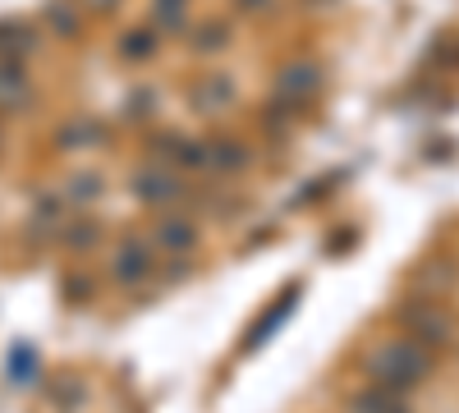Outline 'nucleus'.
<instances>
[{
    "label": "nucleus",
    "instance_id": "nucleus-1",
    "mask_svg": "<svg viewBox=\"0 0 459 413\" xmlns=\"http://www.w3.org/2000/svg\"><path fill=\"white\" fill-rule=\"evenodd\" d=\"M363 367H368L372 382L391 386V391H409L432 372V354L418 340H377L363 354Z\"/></svg>",
    "mask_w": 459,
    "mask_h": 413
},
{
    "label": "nucleus",
    "instance_id": "nucleus-2",
    "mask_svg": "<svg viewBox=\"0 0 459 413\" xmlns=\"http://www.w3.org/2000/svg\"><path fill=\"white\" fill-rule=\"evenodd\" d=\"M322 88H326V69H322V60H313V56H294V60H285V65L276 69L272 97L285 101V106H294L299 116H303V110H308V106L322 97Z\"/></svg>",
    "mask_w": 459,
    "mask_h": 413
},
{
    "label": "nucleus",
    "instance_id": "nucleus-3",
    "mask_svg": "<svg viewBox=\"0 0 459 413\" xmlns=\"http://www.w3.org/2000/svg\"><path fill=\"white\" fill-rule=\"evenodd\" d=\"M152 271H157V244H152V235H120V244L110 248V285L138 289Z\"/></svg>",
    "mask_w": 459,
    "mask_h": 413
},
{
    "label": "nucleus",
    "instance_id": "nucleus-4",
    "mask_svg": "<svg viewBox=\"0 0 459 413\" xmlns=\"http://www.w3.org/2000/svg\"><path fill=\"white\" fill-rule=\"evenodd\" d=\"M129 194L143 202V207H170L184 198V184H179V170L175 166H161V161H147L129 175Z\"/></svg>",
    "mask_w": 459,
    "mask_h": 413
},
{
    "label": "nucleus",
    "instance_id": "nucleus-5",
    "mask_svg": "<svg viewBox=\"0 0 459 413\" xmlns=\"http://www.w3.org/2000/svg\"><path fill=\"white\" fill-rule=\"evenodd\" d=\"M152 152H157L166 166L184 170V175H203V170H207V138L157 133V138H152Z\"/></svg>",
    "mask_w": 459,
    "mask_h": 413
},
{
    "label": "nucleus",
    "instance_id": "nucleus-6",
    "mask_svg": "<svg viewBox=\"0 0 459 413\" xmlns=\"http://www.w3.org/2000/svg\"><path fill=\"white\" fill-rule=\"evenodd\" d=\"M198 220H188V216H179V211H170V216H161L157 225H152V244H157V253H166V257H184V253H194L198 248Z\"/></svg>",
    "mask_w": 459,
    "mask_h": 413
},
{
    "label": "nucleus",
    "instance_id": "nucleus-7",
    "mask_svg": "<svg viewBox=\"0 0 459 413\" xmlns=\"http://www.w3.org/2000/svg\"><path fill=\"white\" fill-rule=\"evenodd\" d=\"M253 166V147L239 133H207V170L216 175H244Z\"/></svg>",
    "mask_w": 459,
    "mask_h": 413
},
{
    "label": "nucleus",
    "instance_id": "nucleus-8",
    "mask_svg": "<svg viewBox=\"0 0 459 413\" xmlns=\"http://www.w3.org/2000/svg\"><path fill=\"white\" fill-rule=\"evenodd\" d=\"M32 101V79L23 60L14 56H0V116H10V110H23Z\"/></svg>",
    "mask_w": 459,
    "mask_h": 413
},
{
    "label": "nucleus",
    "instance_id": "nucleus-9",
    "mask_svg": "<svg viewBox=\"0 0 459 413\" xmlns=\"http://www.w3.org/2000/svg\"><path fill=\"white\" fill-rule=\"evenodd\" d=\"M344 413H409V404L400 400V391L372 382V386H359L350 400H344Z\"/></svg>",
    "mask_w": 459,
    "mask_h": 413
},
{
    "label": "nucleus",
    "instance_id": "nucleus-10",
    "mask_svg": "<svg viewBox=\"0 0 459 413\" xmlns=\"http://www.w3.org/2000/svg\"><path fill=\"white\" fill-rule=\"evenodd\" d=\"M184 37H188V51L207 60V56H221V51L230 47V23L212 14V19H198V23L188 28Z\"/></svg>",
    "mask_w": 459,
    "mask_h": 413
},
{
    "label": "nucleus",
    "instance_id": "nucleus-11",
    "mask_svg": "<svg viewBox=\"0 0 459 413\" xmlns=\"http://www.w3.org/2000/svg\"><path fill=\"white\" fill-rule=\"evenodd\" d=\"M188 106H194L198 116H221V110L235 106V83H230L225 73L221 79H203L194 92H188Z\"/></svg>",
    "mask_w": 459,
    "mask_h": 413
},
{
    "label": "nucleus",
    "instance_id": "nucleus-12",
    "mask_svg": "<svg viewBox=\"0 0 459 413\" xmlns=\"http://www.w3.org/2000/svg\"><path fill=\"white\" fill-rule=\"evenodd\" d=\"M157 47H161V32L152 28V23L125 28V32H120V42H115V51H120L125 65H143V60H152V56H157Z\"/></svg>",
    "mask_w": 459,
    "mask_h": 413
},
{
    "label": "nucleus",
    "instance_id": "nucleus-13",
    "mask_svg": "<svg viewBox=\"0 0 459 413\" xmlns=\"http://www.w3.org/2000/svg\"><path fill=\"white\" fill-rule=\"evenodd\" d=\"M147 23L157 28L161 37H184L188 28V0H152L147 5Z\"/></svg>",
    "mask_w": 459,
    "mask_h": 413
},
{
    "label": "nucleus",
    "instance_id": "nucleus-14",
    "mask_svg": "<svg viewBox=\"0 0 459 413\" xmlns=\"http://www.w3.org/2000/svg\"><path fill=\"white\" fill-rule=\"evenodd\" d=\"M32 47H37V28H32V23H23V19H0V56L23 60V56H32Z\"/></svg>",
    "mask_w": 459,
    "mask_h": 413
},
{
    "label": "nucleus",
    "instance_id": "nucleus-15",
    "mask_svg": "<svg viewBox=\"0 0 459 413\" xmlns=\"http://www.w3.org/2000/svg\"><path fill=\"white\" fill-rule=\"evenodd\" d=\"M101 194H106V179H101L97 170H74V175L65 179V202H69V207H92Z\"/></svg>",
    "mask_w": 459,
    "mask_h": 413
},
{
    "label": "nucleus",
    "instance_id": "nucleus-16",
    "mask_svg": "<svg viewBox=\"0 0 459 413\" xmlns=\"http://www.w3.org/2000/svg\"><path fill=\"white\" fill-rule=\"evenodd\" d=\"M79 0H47V10H42V23L56 32V37H79Z\"/></svg>",
    "mask_w": 459,
    "mask_h": 413
},
{
    "label": "nucleus",
    "instance_id": "nucleus-17",
    "mask_svg": "<svg viewBox=\"0 0 459 413\" xmlns=\"http://www.w3.org/2000/svg\"><path fill=\"white\" fill-rule=\"evenodd\" d=\"M106 138V129L97 125V120H69V125H60V133H56V142L65 147H74V152H83V147H92V142H101Z\"/></svg>",
    "mask_w": 459,
    "mask_h": 413
},
{
    "label": "nucleus",
    "instance_id": "nucleus-18",
    "mask_svg": "<svg viewBox=\"0 0 459 413\" xmlns=\"http://www.w3.org/2000/svg\"><path fill=\"white\" fill-rule=\"evenodd\" d=\"M60 235H65V248L88 253V248H97V239H101V225H97L92 216H83V220H69Z\"/></svg>",
    "mask_w": 459,
    "mask_h": 413
},
{
    "label": "nucleus",
    "instance_id": "nucleus-19",
    "mask_svg": "<svg viewBox=\"0 0 459 413\" xmlns=\"http://www.w3.org/2000/svg\"><path fill=\"white\" fill-rule=\"evenodd\" d=\"M294 298H299V289H290V294L281 298V304H276L272 313H266V322H262V326H253V335H248V349H257V345L266 340V335H272V331H276V326H281V322L290 317V308H294Z\"/></svg>",
    "mask_w": 459,
    "mask_h": 413
},
{
    "label": "nucleus",
    "instance_id": "nucleus-20",
    "mask_svg": "<svg viewBox=\"0 0 459 413\" xmlns=\"http://www.w3.org/2000/svg\"><path fill=\"white\" fill-rule=\"evenodd\" d=\"M65 207H69V202H65V194H42V198H37V207H32V220L51 230V225H60Z\"/></svg>",
    "mask_w": 459,
    "mask_h": 413
},
{
    "label": "nucleus",
    "instance_id": "nucleus-21",
    "mask_svg": "<svg viewBox=\"0 0 459 413\" xmlns=\"http://www.w3.org/2000/svg\"><path fill=\"white\" fill-rule=\"evenodd\" d=\"M129 116H152V110H157V92H147V88H134L129 92Z\"/></svg>",
    "mask_w": 459,
    "mask_h": 413
},
{
    "label": "nucleus",
    "instance_id": "nucleus-22",
    "mask_svg": "<svg viewBox=\"0 0 459 413\" xmlns=\"http://www.w3.org/2000/svg\"><path fill=\"white\" fill-rule=\"evenodd\" d=\"M65 298H69V304H83V298H92V280H88V276H69V280H65Z\"/></svg>",
    "mask_w": 459,
    "mask_h": 413
},
{
    "label": "nucleus",
    "instance_id": "nucleus-23",
    "mask_svg": "<svg viewBox=\"0 0 459 413\" xmlns=\"http://www.w3.org/2000/svg\"><path fill=\"white\" fill-rule=\"evenodd\" d=\"M235 10H239V14H272L276 0H235Z\"/></svg>",
    "mask_w": 459,
    "mask_h": 413
},
{
    "label": "nucleus",
    "instance_id": "nucleus-24",
    "mask_svg": "<svg viewBox=\"0 0 459 413\" xmlns=\"http://www.w3.org/2000/svg\"><path fill=\"white\" fill-rule=\"evenodd\" d=\"M79 5H83V10H92V14H106V10L120 5V0H79Z\"/></svg>",
    "mask_w": 459,
    "mask_h": 413
},
{
    "label": "nucleus",
    "instance_id": "nucleus-25",
    "mask_svg": "<svg viewBox=\"0 0 459 413\" xmlns=\"http://www.w3.org/2000/svg\"><path fill=\"white\" fill-rule=\"evenodd\" d=\"M303 5H308V10H317V5H331V0H303Z\"/></svg>",
    "mask_w": 459,
    "mask_h": 413
}]
</instances>
